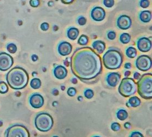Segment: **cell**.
Returning <instances> with one entry per match:
<instances>
[{
	"mask_svg": "<svg viewBox=\"0 0 152 137\" xmlns=\"http://www.w3.org/2000/svg\"><path fill=\"white\" fill-rule=\"evenodd\" d=\"M70 66L73 74L88 85L96 83L102 72L100 56L89 47L76 49L71 57Z\"/></svg>",
	"mask_w": 152,
	"mask_h": 137,
	"instance_id": "cell-1",
	"label": "cell"
},
{
	"mask_svg": "<svg viewBox=\"0 0 152 137\" xmlns=\"http://www.w3.org/2000/svg\"><path fill=\"white\" fill-rule=\"evenodd\" d=\"M29 76L24 68L14 67L6 75V80L8 85L15 90L24 89L28 83Z\"/></svg>",
	"mask_w": 152,
	"mask_h": 137,
	"instance_id": "cell-2",
	"label": "cell"
},
{
	"mask_svg": "<svg viewBox=\"0 0 152 137\" xmlns=\"http://www.w3.org/2000/svg\"><path fill=\"white\" fill-rule=\"evenodd\" d=\"M103 63L108 70H117L121 67L123 63V55L116 49H110L102 57Z\"/></svg>",
	"mask_w": 152,
	"mask_h": 137,
	"instance_id": "cell-3",
	"label": "cell"
},
{
	"mask_svg": "<svg viewBox=\"0 0 152 137\" xmlns=\"http://www.w3.org/2000/svg\"><path fill=\"white\" fill-rule=\"evenodd\" d=\"M137 93L140 96L145 99L152 98V75L151 73L145 74L141 76L136 82Z\"/></svg>",
	"mask_w": 152,
	"mask_h": 137,
	"instance_id": "cell-4",
	"label": "cell"
},
{
	"mask_svg": "<svg viewBox=\"0 0 152 137\" xmlns=\"http://www.w3.org/2000/svg\"><path fill=\"white\" fill-rule=\"evenodd\" d=\"M54 125V120L52 116L47 113H38L35 119L36 128L42 132H47Z\"/></svg>",
	"mask_w": 152,
	"mask_h": 137,
	"instance_id": "cell-5",
	"label": "cell"
},
{
	"mask_svg": "<svg viewBox=\"0 0 152 137\" xmlns=\"http://www.w3.org/2000/svg\"><path fill=\"white\" fill-rule=\"evenodd\" d=\"M118 92L121 96L128 98L134 95L137 92V85L132 78L125 77L122 79L118 87Z\"/></svg>",
	"mask_w": 152,
	"mask_h": 137,
	"instance_id": "cell-6",
	"label": "cell"
},
{
	"mask_svg": "<svg viewBox=\"0 0 152 137\" xmlns=\"http://www.w3.org/2000/svg\"><path fill=\"white\" fill-rule=\"evenodd\" d=\"M4 137H30L28 128L23 124H14L7 128Z\"/></svg>",
	"mask_w": 152,
	"mask_h": 137,
	"instance_id": "cell-7",
	"label": "cell"
},
{
	"mask_svg": "<svg viewBox=\"0 0 152 137\" xmlns=\"http://www.w3.org/2000/svg\"><path fill=\"white\" fill-rule=\"evenodd\" d=\"M135 65L139 70L147 71L152 68V59L147 55H141L136 60Z\"/></svg>",
	"mask_w": 152,
	"mask_h": 137,
	"instance_id": "cell-8",
	"label": "cell"
},
{
	"mask_svg": "<svg viewBox=\"0 0 152 137\" xmlns=\"http://www.w3.org/2000/svg\"><path fill=\"white\" fill-rule=\"evenodd\" d=\"M14 63L13 57L5 52L0 53V70L6 71L12 66Z\"/></svg>",
	"mask_w": 152,
	"mask_h": 137,
	"instance_id": "cell-9",
	"label": "cell"
},
{
	"mask_svg": "<svg viewBox=\"0 0 152 137\" xmlns=\"http://www.w3.org/2000/svg\"><path fill=\"white\" fill-rule=\"evenodd\" d=\"M152 41L148 38L143 37L140 38L137 41V47L140 51L148 52L152 48Z\"/></svg>",
	"mask_w": 152,
	"mask_h": 137,
	"instance_id": "cell-10",
	"label": "cell"
},
{
	"mask_svg": "<svg viewBox=\"0 0 152 137\" xmlns=\"http://www.w3.org/2000/svg\"><path fill=\"white\" fill-rule=\"evenodd\" d=\"M44 98L38 93H34L29 98V103L31 106L35 109L41 108L44 105Z\"/></svg>",
	"mask_w": 152,
	"mask_h": 137,
	"instance_id": "cell-11",
	"label": "cell"
},
{
	"mask_svg": "<svg viewBox=\"0 0 152 137\" xmlns=\"http://www.w3.org/2000/svg\"><path fill=\"white\" fill-rule=\"evenodd\" d=\"M117 25L118 27L121 30H127L132 26V19L128 15H121L118 18Z\"/></svg>",
	"mask_w": 152,
	"mask_h": 137,
	"instance_id": "cell-12",
	"label": "cell"
},
{
	"mask_svg": "<svg viewBox=\"0 0 152 137\" xmlns=\"http://www.w3.org/2000/svg\"><path fill=\"white\" fill-rule=\"evenodd\" d=\"M106 16V12L103 8L95 7L91 11V17L94 21H101L104 20Z\"/></svg>",
	"mask_w": 152,
	"mask_h": 137,
	"instance_id": "cell-13",
	"label": "cell"
},
{
	"mask_svg": "<svg viewBox=\"0 0 152 137\" xmlns=\"http://www.w3.org/2000/svg\"><path fill=\"white\" fill-rule=\"evenodd\" d=\"M58 51L59 54L62 56L69 55L72 51V46L68 42L63 41L60 43L58 47Z\"/></svg>",
	"mask_w": 152,
	"mask_h": 137,
	"instance_id": "cell-14",
	"label": "cell"
},
{
	"mask_svg": "<svg viewBox=\"0 0 152 137\" xmlns=\"http://www.w3.org/2000/svg\"><path fill=\"white\" fill-rule=\"evenodd\" d=\"M121 79V75L118 72H110L108 74L106 77V81L111 87H115Z\"/></svg>",
	"mask_w": 152,
	"mask_h": 137,
	"instance_id": "cell-15",
	"label": "cell"
},
{
	"mask_svg": "<svg viewBox=\"0 0 152 137\" xmlns=\"http://www.w3.org/2000/svg\"><path fill=\"white\" fill-rule=\"evenodd\" d=\"M67 70L62 65H57L54 70V75L56 79L63 80L67 75Z\"/></svg>",
	"mask_w": 152,
	"mask_h": 137,
	"instance_id": "cell-16",
	"label": "cell"
},
{
	"mask_svg": "<svg viewBox=\"0 0 152 137\" xmlns=\"http://www.w3.org/2000/svg\"><path fill=\"white\" fill-rule=\"evenodd\" d=\"M93 48L95 49L99 54H102L106 49V44L104 41L97 40L94 41L92 44Z\"/></svg>",
	"mask_w": 152,
	"mask_h": 137,
	"instance_id": "cell-17",
	"label": "cell"
},
{
	"mask_svg": "<svg viewBox=\"0 0 152 137\" xmlns=\"http://www.w3.org/2000/svg\"><path fill=\"white\" fill-rule=\"evenodd\" d=\"M139 18L143 23H149L152 19V13L149 10H143L139 14Z\"/></svg>",
	"mask_w": 152,
	"mask_h": 137,
	"instance_id": "cell-18",
	"label": "cell"
},
{
	"mask_svg": "<svg viewBox=\"0 0 152 137\" xmlns=\"http://www.w3.org/2000/svg\"><path fill=\"white\" fill-rule=\"evenodd\" d=\"M141 100L137 96H134L128 100V102L126 103L128 108H137L141 105Z\"/></svg>",
	"mask_w": 152,
	"mask_h": 137,
	"instance_id": "cell-19",
	"label": "cell"
},
{
	"mask_svg": "<svg viewBox=\"0 0 152 137\" xmlns=\"http://www.w3.org/2000/svg\"><path fill=\"white\" fill-rule=\"evenodd\" d=\"M80 34L79 30L76 27H70L67 32V36L68 38L71 40H76Z\"/></svg>",
	"mask_w": 152,
	"mask_h": 137,
	"instance_id": "cell-20",
	"label": "cell"
},
{
	"mask_svg": "<svg viewBox=\"0 0 152 137\" xmlns=\"http://www.w3.org/2000/svg\"><path fill=\"white\" fill-rule=\"evenodd\" d=\"M116 115L118 119L121 121H124L128 117V112L125 109L118 110Z\"/></svg>",
	"mask_w": 152,
	"mask_h": 137,
	"instance_id": "cell-21",
	"label": "cell"
},
{
	"mask_svg": "<svg viewBox=\"0 0 152 137\" xmlns=\"http://www.w3.org/2000/svg\"><path fill=\"white\" fill-rule=\"evenodd\" d=\"M126 55L129 58H134L137 55V50L134 47H129L126 49Z\"/></svg>",
	"mask_w": 152,
	"mask_h": 137,
	"instance_id": "cell-22",
	"label": "cell"
},
{
	"mask_svg": "<svg viewBox=\"0 0 152 137\" xmlns=\"http://www.w3.org/2000/svg\"><path fill=\"white\" fill-rule=\"evenodd\" d=\"M119 40L123 44H128L131 40V36L128 33H123L120 35Z\"/></svg>",
	"mask_w": 152,
	"mask_h": 137,
	"instance_id": "cell-23",
	"label": "cell"
},
{
	"mask_svg": "<svg viewBox=\"0 0 152 137\" xmlns=\"http://www.w3.org/2000/svg\"><path fill=\"white\" fill-rule=\"evenodd\" d=\"M41 81L37 78H34L31 80L30 82V86L34 89H37L39 88L41 86Z\"/></svg>",
	"mask_w": 152,
	"mask_h": 137,
	"instance_id": "cell-24",
	"label": "cell"
},
{
	"mask_svg": "<svg viewBox=\"0 0 152 137\" xmlns=\"http://www.w3.org/2000/svg\"><path fill=\"white\" fill-rule=\"evenodd\" d=\"M89 42V38L86 35H82L78 40V43L81 46H86Z\"/></svg>",
	"mask_w": 152,
	"mask_h": 137,
	"instance_id": "cell-25",
	"label": "cell"
},
{
	"mask_svg": "<svg viewBox=\"0 0 152 137\" xmlns=\"http://www.w3.org/2000/svg\"><path fill=\"white\" fill-rule=\"evenodd\" d=\"M9 90L8 86L6 82L4 81L0 82V93L1 94H5L8 92Z\"/></svg>",
	"mask_w": 152,
	"mask_h": 137,
	"instance_id": "cell-26",
	"label": "cell"
},
{
	"mask_svg": "<svg viewBox=\"0 0 152 137\" xmlns=\"http://www.w3.org/2000/svg\"><path fill=\"white\" fill-rule=\"evenodd\" d=\"M7 49L10 53L14 54L17 51V47L14 43H9L7 46Z\"/></svg>",
	"mask_w": 152,
	"mask_h": 137,
	"instance_id": "cell-27",
	"label": "cell"
},
{
	"mask_svg": "<svg viewBox=\"0 0 152 137\" xmlns=\"http://www.w3.org/2000/svg\"><path fill=\"white\" fill-rule=\"evenodd\" d=\"M84 95L86 98L88 99H90L94 96V92L92 89H86V90H85L84 92Z\"/></svg>",
	"mask_w": 152,
	"mask_h": 137,
	"instance_id": "cell-28",
	"label": "cell"
},
{
	"mask_svg": "<svg viewBox=\"0 0 152 137\" xmlns=\"http://www.w3.org/2000/svg\"><path fill=\"white\" fill-rule=\"evenodd\" d=\"M111 128L112 130L114 132H118L121 130V126L118 122H113L111 124Z\"/></svg>",
	"mask_w": 152,
	"mask_h": 137,
	"instance_id": "cell-29",
	"label": "cell"
},
{
	"mask_svg": "<svg viewBox=\"0 0 152 137\" xmlns=\"http://www.w3.org/2000/svg\"><path fill=\"white\" fill-rule=\"evenodd\" d=\"M104 4L107 8H111L114 6V1L113 0H104Z\"/></svg>",
	"mask_w": 152,
	"mask_h": 137,
	"instance_id": "cell-30",
	"label": "cell"
},
{
	"mask_svg": "<svg viewBox=\"0 0 152 137\" xmlns=\"http://www.w3.org/2000/svg\"><path fill=\"white\" fill-rule=\"evenodd\" d=\"M150 2L148 0H141L140 1V6L143 8H146L149 7Z\"/></svg>",
	"mask_w": 152,
	"mask_h": 137,
	"instance_id": "cell-31",
	"label": "cell"
},
{
	"mask_svg": "<svg viewBox=\"0 0 152 137\" xmlns=\"http://www.w3.org/2000/svg\"><path fill=\"white\" fill-rule=\"evenodd\" d=\"M67 93L69 96H74L77 93V90L74 87H69V88L67 89Z\"/></svg>",
	"mask_w": 152,
	"mask_h": 137,
	"instance_id": "cell-32",
	"label": "cell"
},
{
	"mask_svg": "<svg viewBox=\"0 0 152 137\" xmlns=\"http://www.w3.org/2000/svg\"><path fill=\"white\" fill-rule=\"evenodd\" d=\"M77 22L78 24L80 26H83L84 25H86V19L83 16H80V17H78L77 19Z\"/></svg>",
	"mask_w": 152,
	"mask_h": 137,
	"instance_id": "cell-33",
	"label": "cell"
},
{
	"mask_svg": "<svg viewBox=\"0 0 152 137\" xmlns=\"http://www.w3.org/2000/svg\"><path fill=\"white\" fill-rule=\"evenodd\" d=\"M107 38L110 40H113L116 38V33L113 31H110L107 34Z\"/></svg>",
	"mask_w": 152,
	"mask_h": 137,
	"instance_id": "cell-34",
	"label": "cell"
},
{
	"mask_svg": "<svg viewBox=\"0 0 152 137\" xmlns=\"http://www.w3.org/2000/svg\"><path fill=\"white\" fill-rule=\"evenodd\" d=\"M129 137H144V136L140 132L134 131L132 132Z\"/></svg>",
	"mask_w": 152,
	"mask_h": 137,
	"instance_id": "cell-35",
	"label": "cell"
},
{
	"mask_svg": "<svg viewBox=\"0 0 152 137\" xmlns=\"http://www.w3.org/2000/svg\"><path fill=\"white\" fill-rule=\"evenodd\" d=\"M30 4L32 7H37L40 4V1L39 0H31Z\"/></svg>",
	"mask_w": 152,
	"mask_h": 137,
	"instance_id": "cell-36",
	"label": "cell"
},
{
	"mask_svg": "<svg viewBox=\"0 0 152 137\" xmlns=\"http://www.w3.org/2000/svg\"><path fill=\"white\" fill-rule=\"evenodd\" d=\"M49 28V25L47 23H43L41 25V29L43 31H47Z\"/></svg>",
	"mask_w": 152,
	"mask_h": 137,
	"instance_id": "cell-37",
	"label": "cell"
},
{
	"mask_svg": "<svg viewBox=\"0 0 152 137\" xmlns=\"http://www.w3.org/2000/svg\"><path fill=\"white\" fill-rule=\"evenodd\" d=\"M124 127L125 128L129 130V129H130L132 128V124H131V123H130V122H125L124 124Z\"/></svg>",
	"mask_w": 152,
	"mask_h": 137,
	"instance_id": "cell-38",
	"label": "cell"
},
{
	"mask_svg": "<svg viewBox=\"0 0 152 137\" xmlns=\"http://www.w3.org/2000/svg\"><path fill=\"white\" fill-rule=\"evenodd\" d=\"M141 75L140 73H138V72H135L134 74V77L135 80H138V79H140L141 77Z\"/></svg>",
	"mask_w": 152,
	"mask_h": 137,
	"instance_id": "cell-39",
	"label": "cell"
},
{
	"mask_svg": "<svg viewBox=\"0 0 152 137\" xmlns=\"http://www.w3.org/2000/svg\"><path fill=\"white\" fill-rule=\"evenodd\" d=\"M132 64L130 63H125L124 65V68L126 69H130L132 68Z\"/></svg>",
	"mask_w": 152,
	"mask_h": 137,
	"instance_id": "cell-40",
	"label": "cell"
},
{
	"mask_svg": "<svg viewBox=\"0 0 152 137\" xmlns=\"http://www.w3.org/2000/svg\"><path fill=\"white\" fill-rule=\"evenodd\" d=\"M31 58H32V60L33 61L36 62V61H37V59H38V56L35 55H32V57H31Z\"/></svg>",
	"mask_w": 152,
	"mask_h": 137,
	"instance_id": "cell-41",
	"label": "cell"
},
{
	"mask_svg": "<svg viewBox=\"0 0 152 137\" xmlns=\"http://www.w3.org/2000/svg\"><path fill=\"white\" fill-rule=\"evenodd\" d=\"M68 59H69V58H67L64 61V65H65L66 66H69V62L68 61Z\"/></svg>",
	"mask_w": 152,
	"mask_h": 137,
	"instance_id": "cell-42",
	"label": "cell"
},
{
	"mask_svg": "<svg viewBox=\"0 0 152 137\" xmlns=\"http://www.w3.org/2000/svg\"><path fill=\"white\" fill-rule=\"evenodd\" d=\"M130 74H131V72H130V71H126L125 72L124 76L125 77H128L130 75Z\"/></svg>",
	"mask_w": 152,
	"mask_h": 137,
	"instance_id": "cell-43",
	"label": "cell"
},
{
	"mask_svg": "<svg viewBox=\"0 0 152 137\" xmlns=\"http://www.w3.org/2000/svg\"><path fill=\"white\" fill-rule=\"evenodd\" d=\"M71 82L73 84H77V82H78V81H77V79H76V78H73L72 80H71Z\"/></svg>",
	"mask_w": 152,
	"mask_h": 137,
	"instance_id": "cell-44",
	"label": "cell"
},
{
	"mask_svg": "<svg viewBox=\"0 0 152 137\" xmlns=\"http://www.w3.org/2000/svg\"><path fill=\"white\" fill-rule=\"evenodd\" d=\"M62 2H63V3H65V4H69L73 2V1H62Z\"/></svg>",
	"mask_w": 152,
	"mask_h": 137,
	"instance_id": "cell-45",
	"label": "cell"
},
{
	"mask_svg": "<svg viewBox=\"0 0 152 137\" xmlns=\"http://www.w3.org/2000/svg\"><path fill=\"white\" fill-rule=\"evenodd\" d=\"M78 100L80 102L82 101V100H83V97H82V96H79L78 97Z\"/></svg>",
	"mask_w": 152,
	"mask_h": 137,
	"instance_id": "cell-46",
	"label": "cell"
},
{
	"mask_svg": "<svg viewBox=\"0 0 152 137\" xmlns=\"http://www.w3.org/2000/svg\"><path fill=\"white\" fill-rule=\"evenodd\" d=\"M2 125H3V122L1 121H0V127L2 126Z\"/></svg>",
	"mask_w": 152,
	"mask_h": 137,
	"instance_id": "cell-47",
	"label": "cell"
},
{
	"mask_svg": "<svg viewBox=\"0 0 152 137\" xmlns=\"http://www.w3.org/2000/svg\"><path fill=\"white\" fill-rule=\"evenodd\" d=\"M101 137L100 136H93V137Z\"/></svg>",
	"mask_w": 152,
	"mask_h": 137,
	"instance_id": "cell-48",
	"label": "cell"
},
{
	"mask_svg": "<svg viewBox=\"0 0 152 137\" xmlns=\"http://www.w3.org/2000/svg\"><path fill=\"white\" fill-rule=\"evenodd\" d=\"M52 137H59L58 136H53Z\"/></svg>",
	"mask_w": 152,
	"mask_h": 137,
	"instance_id": "cell-49",
	"label": "cell"
}]
</instances>
